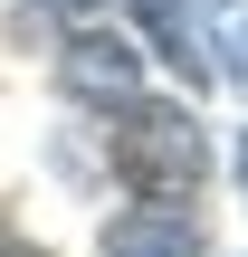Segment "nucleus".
<instances>
[{
    "label": "nucleus",
    "mask_w": 248,
    "mask_h": 257,
    "mask_svg": "<svg viewBox=\"0 0 248 257\" xmlns=\"http://www.w3.org/2000/svg\"><path fill=\"white\" fill-rule=\"evenodd\" d=\"M96 257H201V229H191V219H182L172 200H143V210L105 219Z\"/></svg>",
    "instance_id": "nucleus-3"
},
{
    "label": "nucleus",
    "mask_w": 248,
    "mask_h": 257,
    "mask_svg": "<svg viewBox=\"0 0 248 257\" xmlns=\"http://www.w3.org/2000/svg\"><path fill=\"white\" fill-rule=\"evenodd\" d=\"M134 19H143V38L162 48V67H182V86H210L220 76V57H210V38H201V19L182 10V0H124Z\"/></svg>",
    "instance_id": "nucleus-4"
},
{
    "label": "nucleus",
    "mask_w": 248,
    "mask_h": 257,
    "mask_svg": "<svg viewBox=\"0 0 248 257\" xmlns=\"http://www.w3.org/2000/svg\"><path fill=\"white\" fill-rule=\"evenodd\" d=\"M57 76H67V95H86V105H134V95H143V57H134L124 38H105V29H76V38L57 48Z\"/></svg>",
    "instance_id": "nucleus-2"
},
{
    "label": "nucleus",
    "mask_w": 248,
    "mask_h": 257,
    "mask_svg": "<svg viewBox=\"0 0 248 257\" xmlns=\"http://www.w3.org/2000/svg\"><path fill=\"white\" fill-rule=\"evenodd\" d=\"M38 10H57V19H86V10H96V0H38Z\"/></svg>",
    "instance_id": "nucleus-5"
},
{
    "label": "nucleus",
    "mask_w": 248,
    "mask_h": 257,
    "mask_svg": "<svg viewBox=\"0 0 248 257\" xmlns=\"http://www.w3.org/2000/svg\"><path fill=\"white\" fill-rule=\"evenodd\" d=\"M105 153H115V181L134 200H191L210 181V134H201L191 105H153V95L115 105V143Z\"/></svg>",
    "instance_id": "nucleus-1"
},
{
    "label": "nucleus",
    "mask_w": 248,
    "mask_h": 257,
    "mask_svg": "<svg viewBox=\"0 0 248 257\" xmlns=\"http://www.w3.org/2000/svg\"><path fill=\"white\" fill-rule=\"evenodd\" d=\"M0 257H29V248H10V238H0Z\"/></svg>",
    "instance_id": "nucleus-6"
}]
</instances>
